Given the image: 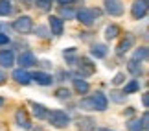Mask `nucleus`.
<instances>
[{
	"label": "nucleus",
	"instance_id": "1",
	"mask_svg": "<svg viewBox=\"0 0 149 131\" xmlns=\"http://www.w3.org/2000/svg\"><path fill=\"white\" fill-rule=\"evenodd\" d=\"M100 17H101L100 9H88V8H83V9H79L76 13V19L81 22V24H85V26H92Z\"/></svg>",
	"mask_w": 149,
	"mask_h": 131
},
{
	"label": "nucleus",
	"instance_id": "2",
	"mask_svg": "<svg viewBox=\"0 0 149 131\" xmlns=\"http://www.w3.org/2000/svg\"><path fill=\"white\" fill-rule=\"evenodd\" d=\"M46 118L50 120L52 126L57 127V129H65V127H68V124H70V116H68L65 111H61V109H55V111L48 113Z\"/></svg>",
	"mask_w": 149,
	"mask_h": 131
},
{
	"label": "nucleus",
	"instance_id": "3",
	"mask_svg": "<svg viewBox=\"0 0 149 131\" xmlns=\"http://www.w3.org/2000/svg\"><path fill=\"white\" fill-rule=\"evenodd\" d=\"M13 28L15 32L22 33V35H26V33H31L33 32V20L30 15H20L19 19L13 20Z\"/></svg>",
	"mask_w": 149,
	"mask_h": 131
},
{
	"label": "nucleus",
	"instance_id": "4",
	"mask_svg": "<svg viewBox=\"0 0 149 131\" xmlns=\"http://www.w3.org/2000/svg\"><path fill=\"white\" fill-rule=\"evenodd\" d=\"M147 11H149L147 0H134V2H133V8H131V15H133V19H136V20L146 19Z\"/></svg>",
	"mask_w": 149,
	"mask_h": 131
},
{
	"label": "nucleus",
	"instance_id": "5",
	"mask_svg": "<svg viewBox=\"0 0 149 131\" xmlns=\"http://www.w3.org/2000/svg\"><path fill=\"white\" fill-rule=\"evenodd\" d=\"M76 63H77V70H79L81 76H92L96 72V65L88 57H79Z\"/></svg>",
	"mask_w": 149,
	"mask_h": 131
},
{
	"label": "nucleus",
	"instance_id": "6",
	"mask_svg": "<svg viewBox=\"0 0 149 131\" xmlns=\"http://www.w3.org/2000/svg\"><path fill=\"white\" fill-rule=\"evenodd\" d=\"M103 6H105V11L112 17H120L123 15V4L122 0H103Z\"/></svg>",
	"mask_w": 149,
	"mask_h": 131
},
{
	"label": "nucleus",
	"instance_id": "7",
	"mask_svg": "<svg viewBox=\"0 0 149 131\" xmlns=\"http://www.w3.org/2000/svg\"><path fill=\"white\" fill-rule=\"evenodd\" d=\"M15 122H17V126L22 127V129H30L31 127V118L28 115V111L22 109V107L17 109V113H15Z\"/></svg>",
	"mask_w": 149,
	"mask_h": 131
},
{
	"label": "nucleus",
	"instance_id": "8",
	"mask_svg": "<svg viewBox=\"0 0 149 131\" xmlns=\"http://www.w3.org/2000/svg\"><path fill=\"white\" fill-rule=\"evenodd\" d=\"M48 24H50V32L54 33V35H63V32H65V22H63L61 17H57V15H50Z\"/></svg>",
	"mask_w": 149,
	"mask_h": 131
},
{
	"label": "nucleus",
	"instance_id": "9",
	"mask_svg": "<svg viewBox=\"0 0 149 131\" xmlns=\"http://www.w3.org/2000/svg\"><path fill=\"white\" fill-rule=\"evenodd\" d=\"M11 78H13L19 85H30L31 83V74L28 72L26 68H15L13 74H11Z\"/></svg>",
	"mask_w": 149,
	"mask_h": 131
},
{
	"label": "nucleus",
	"instance_id": "10",
	"mask_svg": "<svg viewBox=\"0 0 149 131\" xmlns=\"http://www.w3.org/2000/svg\"><path fill=\"white\" fill-rule=\"evenodd\" d=\"M19 65H20V68H30L33 65H37V57L33 55V52L26 50V52H22L19 55Z\"/></svg>",
	"mask_w": 149,
	"mask_h": 131
},
{
	"label": "nucleus",
	"instance_id": "11",
	"mask_svg": "<svg viewBox=\"0 0 149 131\" xmlns=\"http://www.w3.org/2000/svg\"><path fill=\"white\" fill-rule=\"evenodd\" d=\"M31 79H33V81H37L39 85H42V87H48V85L54 83V78H52V74L42 72V70H37L35 74H31Z\"/></svg>",
	"mask_w": 149,
	"mask_h": 131
},
{
	"label": "nucleus",
	"instance_id": "12",
	"mask_svg": "<svg viewBox=\"0 0 149 131\" xmlns=\"http://www.w3.org/2000/svg\"><path fill=\"white\" fill-rule=\"evenodd\" d=\"M13 65H15V54H13V50H2V52H0V67L11 68Z\"/></svg>",
	"mask_w": 149,
	"mask_h": 131
},
{
	"label": "nucleus",
	"instance_id": "13",
	"mask_svg": "<svg viewBox=\"0 0 149 131\" xmlns=\"http://www.w3.org/2000/svg\"><path fill=\"white\" fill-rule=\"evenodd\" d=\"M77 129L79 131H94L96 129V120L90 116H81L77 118Z\"/></svg>",
	"mask_w": 149,
	"mask_h": 131
},
{
	"label": "nucleus",
	"instance_id": "14",
	"mask_svg": "<svg viewBox=\"0 0 149 131\" xmlns=\"http://www.w3.org/2000/svg\"><path fill=\"white\" fill-rule=\"evenodd\" d=\"M133 44H134V37L133 35H125V39H122L118 44V48H116V54L118 55H123L125 52H129L131 48H133Z\"/></svg>",
	"mask_w": 149,
	"mask_h": 131
},
{
	"label": "nucleus",
	"instance_id": "15",
	"mask_svg": "<svg viewBox=\"0 0 149 131\" xmlns=\"http://www.w3.org/2000/svg\"><path fill=\"white\" fill-rule=\"evenodd\" d=\"M92 100H94V105H96V111H105L107 107H109V98L103 92H96L94 96H92Z\"/></svg>",
	"mask_w": 149,
	"mask_h": 131
},
{
	"label": "nucleus",
	"instance_id": "16",
	"mask_svg": "<svg viewBox=\"0 0 149 131\" xmlns=\"http://www.w3.org/2000/svg\"><path fill=\"white\" fill-rule=\"evenodd\" d=\"M107 46L105 44H101V43H98V44H92V46H90V55H92V57H96V59H103L107 55Z\"/></svg>",
	"mask_w": 149,
	"mask_h": 131
},
{
	"label": "nucleus",
	"instance_id": "17",
	"mask_svg": "<svg viewBox=\"0 0 149 131\" xmlns=\"http://www.w3.org/2000/svg\"><path fill=\"white\" fill-rule=\"evenodd\" d=\"M31 111H33V115H35L39 120H44V118L48 116V109L44 107L42 104H37V102H31Z\"/></svg>",
	"mask_w": 149,
	"mask_h": 131
},
{
	"label": "nucleus",
	"instance_id": "18",
	"mask_svg": "<svg viewBox=\"0 0 149 131\" xmlns=\"http://www.w3.org/2000/svg\"><path fill=\"white\" fill-rule=\"evenodd\" d=\"M74 90L76 92H79V94H85V92H88L90 90V85H88V81H85L83 78H74Z\"/></svg>",
	"mask_w": 149,
	"mask_h": 131
},
{
	"label": "nucleus",
	"instance_id": "19",
	"mask_svg": "<svg viewBox=\"0 0 149 131\" xmlns=\"http://www.w3.org/2000/svg\"><path fill=\"white\" fill-rule=\"evenodd\" d=\"M120 26H116V24H109L107 28H105V39L107 41H112V39H116L118 35H120Z\"/></svg>",
	"mask_w": 149,
	"mask_h": 131
},
{
	"label": "nucleus",
	"instance_id": "20",
	"mask_svg": "<svg viewBox=\"0 0 149 131\" xmlns=\"http://www.w3.org/2000/svg\"><path fill=\"white\" fill-rule=\"evenodd\" d=\"M127 70L133 74V76H140V74H142V63H138L136 59L131 57V59L127 61Z\"/></svg>",
	"mask_w": 149,
	"mask_h": 131
},
{
	"label": "nucleus",
	"instance_id": "21",
	"mask_svg": "<svg viewBox=\"0 0 149 131\" xmlns=\"http://www.w3.org/2000/svg\"><path fill=\"white\" fill-rule=\"evenodd\" d=\"M138 90H140V81L138 79H131L129 83H125L123 94H133V92H138Z\"/></svg>",
	"mask_w": 149,
	"mask_h": 131
},
{
	"label": "nucleus",
	"instance_id": "22",
	"mask_svg": "<svg viewBox=\"0 0 149 131\" xmlns=\"http://www.w3.org/2000/svg\"><path fill=\"white\" fill-rule=\"evenodd\" d=\"M147 46H140V48H136L134 50V54H133V59H136L138 63H142V61H146L147 59Z\"/></svg>",
	"mask_w": 149,
	"mask_h": 131
},
{
	"label": "nucleus",
	"instance_id": "23",
	"mask_svg": "<svg viewBox=\"0 0 149 131\" xmlns=\"http://www.w3.org/2000/svg\"><path fill=\"white\" fill-rule=\"evenodd\" d=\"M13 11V6H11L9 0H0V17H8Z\"/></svg>",
	"mask_w": 149,
	"mask_h": 131
},
{
	"label": "nucleus",
	"instance_id": "24",
	"mask_svg": "<svg viewBox=\"0 0 149 131\" xmlns=\"http://www.w3.org/2000/svg\"><path fill=\"white\" fill-rule=\"evenodd\" d=\"M127 129L129 131H144V124H142L140 118H131L127 122Z\"/></svg>",
	"mask_w": 149,
	"mask_h": 131
},
{
	"label": "nucleus",
	"instance_id": "25",
	"mask_svg": "<svg viewBox=\"0 0 149 131\" xmlns=\"http://www.w3.org/2000/svg\"><path fill=\"white\" fill-rule=\"evenodd\" d=\"M79 107H81L83 111H96V105H94L92 96H90V98H81V102H79Z\"/></svg>",
	"mask_w": 149,
	"mask_h": 131
},
{
	"label": "nucleus",
	"instance_id": "26",
	"mask_svg": "<svg viewBox=\"0 0 149 131\" xmlns=\"http://www.w3.org/2000/svg\"><path fill=\"white\" fill-rule=\"evenodd\" d=\"M61 15L66 17V19H74L76 17V13L70 9V6H61Z\"/></svg>",
	"mask_w": 149,
	"mask_h": 131
},
{
	"label": "nucleus",
	"instance_id": "27",
	"mask_svg": "<svg viewBox=\"0 0 149 131\" xmlns=\"http://www.w3.org/2000/svg\"><path fill=\"white\" fill-rule=\"evenodd\" d=\"M55 96H57L59 100H68V98H70V92H68V89H59V90L55 92Z\"/></svg>",
	"mask_w": 149,
	"mask_h": 131
},
{
	"label": "nucleus",
	"instance_id": "28",
	"mask_svg": "<svg viewBox=\"0 0 149 131\" xmlns=\"http://www.w3.org/2000/svg\"><path fill=\"white\" fill-rule=\"evenodd\" d=\"M35 33H37L39 37H42V39L48 37V30H46L44 26H37V28H35Z\"/></svg>",
	"mask_w": 149,
	"mask_h": 131
},
{
	"label": "nucleus",
	"instance_id": "29",
	"mask_svg": "<svg viewBox=\"0 0 149 131\" xmlns=\"http://www.w3.org/2000/svg\"><path fill=\"white\" fill-rule=\"evenodd\" d=\"M123 81H125V74H123V72H118V74H116V78L112 79V83H114V85H120V83H123Z\"/></svg>",
	"mask_w": 149,
	"mask_h": 131
},
{
	"label": "nucleus",
	"instance_id": "30",
	"mask_svg": "<svg viewBox=\"0 0 149 131\" xmlns=\"http://www.w3.org/2000/svg\"><path fill=\"white\" fill-rule=\"evenodd\" d=\"M142 105H144V107H149V94H147V92L142 94Z\"/></svg>",
	"mask_w": 149,
	"mask_h": 131
},
{
	"label": "nucleus",
	"instance_id": "31",
	"mask_svg": "<svg viewBox=\"0 0 149 131\" xmlns=\"http://www.w3.org/2000/svg\"><path fill=\"white\" fill-rule=\"evenodd\" d=\"M9 43V37L6 35V33H0V46H2V44H8Z\"/></svg>",
	"mask_w": 149,
	"mask_h": 131
},
{
	"label": "nucleus",
	"instance_id": "32",
	"mask_svg": "<svg viewBox=\"0 0 149 131\" xmlns=\"http://www.w3.org/2000/svg\"><path fill=\"white\" fill-rule=\"evenodd\" d=\"M74 2H76V0H59V4H61V6H72Z\"/></svg>",
	"mask_w": 149,
	"mask_h": 131
},
{
	"label": "nucleus",
	"instance_id": "33",
	"mask_svg": "<svg viewBox=\"0 0 149 131\" xmlns=\"http://www.w3.org/2000/svg\"><path fill=\"white\" fill-rule=\"evenodd\" d=\"M6 79H8V78H6V74L0 70V85H4V83H6Z\"/></svg>",
	"mask_w": 149,
	"mask_h": 131
},
{
	"label": "nucleus",
	"instance_id": "34",
	"mask_svg": "<svg viewBox=\"0 0 149 131\" xmlns=\"http://www.w3.org/2000/svg\"><path fill=\"white\" fill-rule=\"evenodd\" d=\"M20 2H24L26 8H31V0H20Z\"/></svg>",
	"mask_w": 149,
	"mask_h": 131
},
{
	"label": "nucleus",
	"instance_id": "35",
	"mask_svg": "<svg viewBox=\"0 0 149 131\" xmlns=\"http://www.w3.org/2000/svg\"><path fill=\"white\" fill-rule=\"evenodd\" d=\"M0 107H4V98L0 96Z\"/></svg>",
	"mask_w": 149,
	"mask_h": 131
},
{
	"label": "nucleus",
	"instance_id": "36",
	"mask_svg": "<svg viewBox=\"0 0 149 131\" xmlns=\"http://www.w3.org/2000/svg\"><path fill=\"white\" fill-rule=\"evenodd\" d=\"M37 2H48V4H50V2H52V0H37Z\"/></svg>",
	"mask_w": 149,
	"mask_h": 131
},
{
	"label": "nucleus",
	"instance_id": "37",
	"mask_svg": "<svg viewBox=\"0 0 149 131\" xmlns=\"http://www.w3.org/2000/svg\"><path fill=\"white\" fill-rule=\"evenodd\" d=\"M100 131H112V129H109V127H103V129H100Z\"/></svg>",
	"mask_w": 149,
	"mask_h": 131
}]
</instances>
